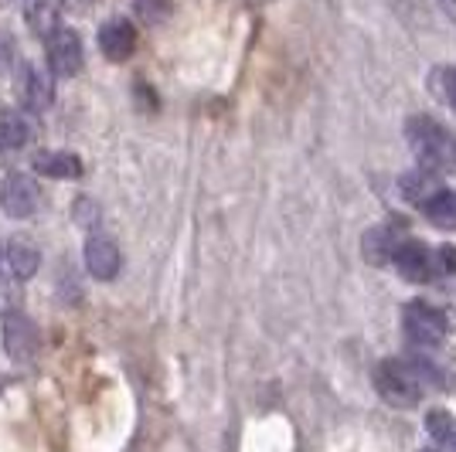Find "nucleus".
<instances>
[{
    "mask_svg": "<svg viewBox=\"0 0 456 452\" xmlns=\"http://www.w3.org/2000/svg\"><path fill=\"white\" fill-rule=\"evenodd\" d=\"M61 4H65V7H72V11H78V7H86L89 0H61Z\"/></svg>",
    "mask_w": 456,
    "mask_h": 452,
    "instance_id": "24",
    "label": "nucleus"
},
{
    "mask_svg": "<svg viewBox=\"0 0 456 452\" xmlns=\"http://www.w3.org/2000/svg\"><path fill=\"white\" fill-rule=\"evenodd\" d=\"M134 11L143 24H160L171 14V0H134Z\"/></svg>",
    "mask_w": 456,
    "mask_h": 452,
    "instance_id": "20",
    "label": "nucleus"
},
{
    "mask_svg": "<svg viewBox=\"0 0 456 452\" xmlns=\"http://www.w3.org/2000/svg\"><path fill=\"white\" fill-rule=\"evenodd\" d=\"M429 371L416 364V360H385L375 371V388L379 395L395 405V408H412L422 401L426 388H429Z\"/></svg>",
    "mask_w": 456,
    "mask_h": 452,
    "instance_id": "1",
    "label": "nucleus"
},
{
    "mask_svg": "<svg viewBox=\"0 0 456 452\" xmlns=\"http://www.w3.org/2000/svg\"><path fill=\"white\" fill-rule=\"evenodd\" d=\"M405 140H409V147H412V153H416L419 164L426 170L439 174V170L456 167V140L439 126L436 119L412 116L405 123Z\"/></svg>",
    "mask_w": 456,
    "mask_h": 452,
    "instance_id": "2",
    "label": "nucleus"
},
{
    "mask_svg": "<svg viewBox=\"0 0 456 452\" xmlns=\"http://www.w3.org/2000/svg\"><path fill=\"white\" fill-rule=\"evenodd\" d=\"M402 238L399 228L385 225V228H375V231H368V238H364V259L375 265H385L395 259V252L402 248Z\"/></svg>",
    "mask_w": 456,
    "mask_h": 452,
    "instance_id": "12",
    "label": "nucleus"
},
{
    "mask_svg": "<svg viewBox=\"0 0 456 452\" xmlns=\"http://www.w3.org/2000/svg\"><path fill=\"white\" fill-rule=\"evenodd\" d=\"M392 262H395V269H399L409 283H429V279H436V259H433V248L419 246V242H409V238H405Z\"/></svg>",
    "mask_w": 456,
    "mask_h": 452,
    "instance_id": "7",
    "label": "nucleus"
},
{
    "mask_svg": "<svg viewBox=\"0 0 456 452\" xmlns=\"http://www.w3.org/2000/svg\"><path fill=\"white\" fill-rule=\"evenodd\" d=\"M426 429L436 439L439 446H446L450 452H456V418L450 412H429Z\"/></svg>",
    "mask_w": 456,
    "mask_h": 452,
    "instance_id": "18",
    "label": "nucleus"
},
{
    "mask_svg": "<svg viewBox=\"0 0 456 452\" xmlns=\"http://www.w3.org/2000/svg\"><path fill=\"white\" fill-rule=\"evenodd\" d=\"M433 259H436V276L456 272V248H436Z\"/></svg>",
    "mask_w": 456,
    "mask_h": 452,
    "instance_id": "22",
    "label": "nucleus"
},
{
    "mask_svg": "<svg viewBox=\"0 0 456 452\" xmlns=\"http://www.w3.org/2000/svg\"><path fill=\"white\" fill-rule=\"evenodd\" d=\"M4 347H7V354L14 360H31L41 347L38 323L31 320V317H24V313L4 317Z\"/></svg>",
    "mask_w": 456,
    "mask_h": 452,
    "instance_id": "5",
    "label": "nucleus"
},
{
    "mask_svg": "<svg viewBox=\"0 0 456 452\" xmlns=\"http://www.w3.org/2000/svg\"><path fill=\"white\" fill-rule=\"evenodd\" d=\"M35 136V126L31 119L20 113H4L0 116V150H20L28 147Z\"/></svg>",
    "mask_w": 456,
    "mask_h": 452,
    "instance_id": "14",
    "label": "nucleus"
},
{
    "mask_svg": "<svg viewBox=\"0 0 456 452\" xmlns=\"http://www.w3.org/2000/svg\"><path fill=\"white\" fill-rule=\"evenodd\" d=\"M439 7H443L450 18H456V0H439Z\"/></svg>",
    "mask_w": 456,
    "mask_h": 452,
    "instance_id": "23",
    "label": "nucleus"
},
{
    "mask_svg": "<svg viewBox=\"0 0 456 452\" xmlns=\"http://www.w3.org/2000/svg\"><path fill=\"white\" fill-rule=\"evenodd\" d=\"M45 52H48V69L52 76L69 78L82 69V41L72 28H55L48 38H45Z\"/></svg>",
    "mask_w": 456,
    "mask_h": 452,
    "instance_id": "4",
    "label": "nucleus"
},
{
    "mask_svg": "<svg viewBox=\"0 0 456 452\" xmlns=\"http://www.w3.org/2000/svg\"><path fill=\"white\" fill-rule=\"evenodd\" d=\"M422 211H426V218L436 228H456V190L439 188L436 194L422 205Z\"/></svg>",
    "mask_w": 456,
    "mask_h": 452,
    "instance_id": "16",
    "label": "nucleus"
},
{
    "mask_svg": "<svg viewBox=\"0 0 456 452\" xmlns=\"http://www.w3.org/2000/svg\"><path fill=\"white\" fill-rule=\"evenodd\" d=\"M439 190V184L433 181V174H405L402 177V194H405V201H412V205H426L433 194Z\"/></svg>",
    "mask_w": 456,
    "mask_h": 452,
    "instance_id": "17",
    "label": "nucleus"
},
{
    "mask_svg": "<svg viewBox=\"0 0 456 452\" xmlns=\"http://www.w3.org/2000/svg\"><path fill=\"white\" fill-rule=\"evenodd\" d=\"M35 170L41 177H52V181H72L82 174V160L69 150H41L35 157Z\"/></svg>",
    "mask_w": 456,
    "mask_h": 452,
    "instance_id": "11",
    "label": "nucleus"
},
{
    "mask_svg": "<svg viewBox=\"0 0 456 452\" xmlns=\"http://www.w3.org/2000/svg\"><path fill=\"white\" fill-rule=\"evenodd\" d=\"M20 99H24V106L28 109H35V113H41V109H48L52 102H55V82L45 76L41 69H24V82H20Z\"/></svg>",
    "mask_w": 456,
    "mask_h": 452,
    "instance_id": "10",
    "label": "nucleus"
},
{
    "mask_svg": "<svg viewBox=\"0 0 456 452\" xmlns=\"http://www.w3.org/2000/svg\"><path fill=\"white\" fill-rule=\"evenodd\" d=\"M41 194L38 184L28 177V174H11L4 184H0V207L11 214V218H28L35 214Z\"/></svg>",
    "mask_w": 456,
    "mask_h": 452,
    "instance_id": "6",
    "label": "nucleus"
},
{
    "mask_svg": "<svg viewBox=\"0 0 456 452\" xmlns=\"http://www.w3.org/2000/svg\"><path fill=\"white\" fill-rule=\"evenodd\" d=\"M429 89L436 93V99H443L446 106L456 109V69H436L429 78Z\"/></svg>",
    "mask_w": 456,
    "mask_h": 452,
    "instance_id": "19",
    "label": "nucleus"
},
{
    "mask_svg": "<svg viewBox=\"0 0 456 452\" xmlns=\"http://www.w3.org/2000/svg\"><path fill=\"white\" fill-rule=\"evenodd\" d=\"M58 14H61V0H24V20L41 38H48L58 28Z\"/></svg>",
    "mask_w": 456,
    "mask_h": 452,
    "instance_id": "13",
    "label": "nucleus"
},
{
    "mask_svg": "<svg viewBox=\"0 0 456 452\" xmlns=\"http://www.w3.org/2000/svg\"><path fill=\"white\" fill-rule=\"evenodd\" d=\"M119 265H123V255H119V248H116L113 238H106V235H93V238L86 242V269H89V276H93V279L110 283V279H116Z\"/></svg>",
    "mask_w": 456,
    "mask_h": 452,
    "instance_id": "8",
    "label": "nucleus"
},
{
    "mask_svg": "<svg viewBox=\"0 0 456 452\" xmlns=\"http://www.w3.org/2000/svg\"><path fill=\"white\" fill-rule=\"evenodd\" d=\"M99 48L110 61H126L136 48V28L126 18H113L99 28Z\"/></svg>",
    "mask_w": 456,
    "mask_h": 452,
    "instance_id": "9",
    "label": "nucleus"
},
{
    "mask_svg": "<svg viewBox=\"0 0 456 452\" xmlns=\"http://www.w3.org/2000/svg\"><path fill=\"white\" fill-rule=\"evenodd\" d=\"M7 265H11V272L18 279H31L41 269V252L18 238V242H11V248H7Z\"/></svg>",
    "mask_w": 456,
    "mask_h": 452,
    "instance_id": "15",
    "label": "nucleus"
},
{
    "mask_svg": "<svg viewBox=\"0 0 456 452\" xmlns=\"http://www.w3.org/2000/svg\"><path fill=\"white\" fill-rule=\"evenodd\" d=\"M11 313H20V286L18 279L0 276V317H11Z\"/></svg>",
    "mask_w": 456,
    "mask_h": 452,
    "instance_id": "21",
    "label": "nucleus"
},
{
    "mask_svg": "<svg viewBox=\"0 0 456 452\" xmlns=\"http://www.w3.org/2000/svg\"><path fill=\"white\" fill-rule=\"evenodd\" d=\"M446 330H450V323H446L443 310L429 306V303L405 306V337L412 340V343H419V347H436V343H443Z\"/></svg>",
    "mask_w": 456,
    "mask_h": 452,
    "instance_id": "3",
    "label": "nucleus"
}]
</instances>
